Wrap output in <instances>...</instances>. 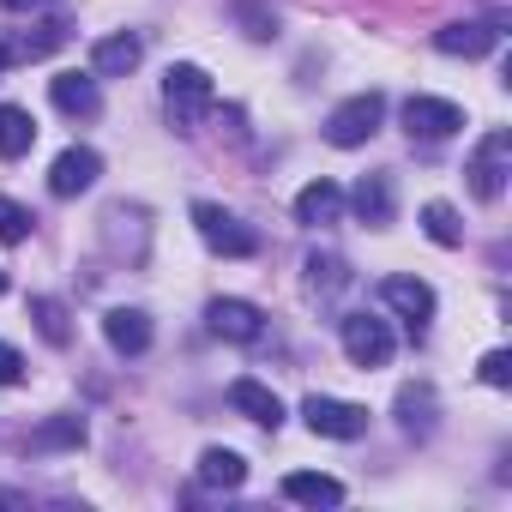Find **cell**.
<instances>
[{
  "mask_svg": "<svg viewBox=\"0 0 512 512\" xmlns=\"http://www.w3.org/2000/svg\"><path fill=\"white\" fill-rule=\"evenodd\" d=\"M7 13H31V7H43V0H0Z\"/></svg>",
  "mask_w": 512,
  "mask_h": 512,
  "instance_id": "f546056e",
  "label": "cell"
},
{
  "mask_svg": "<svg viewBox=\"0 0 512 512\" xmlns=\"http://www.w3.org/2000/svg\"><path fill=\"white\" fill-rule=\"evenodd\" d=\"M344 217V187L338 181H308L302 193H296V223H308V229H326V223H338Z\"/></svg>",
  "mask_w": 512,
  "mask_h": 512,
  "instance_id": "5bb4252c",
  "label": "cell"
},
{
  "mask_svg": "<svg viewBox=\"0 0 512 512\" xmlns=\"http://www.w3.org/2000/svg\"><path fill=\"white\" fill-rule=\"evenodd\" d=\"M25 380V356L13 344H0V386H19Z\"/></svg>",
  "mask_w": 512,
  "mask_h": 512,
  "instance_id": "83f0119b",
  "label": "cell"
},
{
  "mask_svg": "<svg viewBox=\"0 0 512 512\" xmlns=\"http://www.w3.org/2000/svg\"><path fill=\"white\" fill-rule=\"evenodd\" d=\"M199 482L205 488H241L247 482V458L229 452V446H205L199 452Z\"/></svg>",
  "mask_w": 512,
  "mask_h": 512,
  "instance_id": "ffe728a7",
  "label": "cell"
},
{
  "mask_svg": "<svg viewBox=\"0 0 512 512\" xmlns=\"http://www.w3.org/2000/svg\"><path fill=\"white\" fill-rule=\"evenodd\" d=\"M229 404H235L247 422L272 428V434L284 428V404H278V392H272V386H260V380H235V386H229Z\"/></svg>",
  "mask_w": 512,
  "mask_h": 512,
  "instance_id": "9a60e30c",
  "label": "cell"
},
{
  "mask_svg": "<svg viewBox=\"0 0 512 512\" xmlns=\"http://www.w3.org/2000/svg\"><path fill=\"white\" fill-rule=\"evenodd\" d=\"M49 97H55V109L73 115V121H91V115L103 109V91H97L91 73H61V79L49 85Z\"/></svg>",
  "mask_w": 512,
  "mask_h": 512,
  "instance_id": "2e32d148",
  "label": "cell"
},
{
  "mask_svg": "<svg viewBox=\"0 0 512 512\" xmlns=\"http://www.w3.org/2000/svg\"><path fill=\"white\" fill-rule=\"evenodd\" d=\"M25 446H31V452H79V446H85V416L61 410V416H49L43 428H31Z\"/></svg>",
  "mask_w": 512,
  "mask_h": 512,
  "instance_id": "d6986e66",
  "label": "cell"
},
{
  "mask_svg": "<svg viewBox=\"0 0 512 512\" xmlns=\"http://www.w3.org/2000/svg\"><path fill=\"white\" fill-rule=\"evenodd\" d=\"M494 43H500V31H494V25H482V19L434 31V49H440V55H464V61H482V55H488Z\"/></svg>",
  "mask_w": 512,
  "mask_h": 512,
  "instance_id": "e0dca14e",
  "label": "cell"
},
{
  "mask_svg": "<svg viewBox=\"0 0 512 512\" xmlns=\"http://www.w3.org/2000/svg\"><path fill=\"white\" fill-rule=\"evenodd\" d=\"M7 61H13V49H7V43H0V67H7Z\"/></svg>",
  "mask_w": 512,
  "mask_h": 512,
  "instance_id": "4dcf8cb0",
  "label": "cell"
},
{
  "mask_svg": "<svg viewBox=\"0 0 512 512\" xmlns=\"http://www.w3.org/2000/svg\"><path fill=\"white\" fill-rule=\"evenodd\" d=\"M31 320H37V332H43V344H55V350H67V344H73V326H67V308H61L55 296H31Z\"/></svg>",
  "mask_w": 512,
  "mask_h": 512,
  "instance_id": "d4e9b609",
  "label": "cell"
},
{
  "mask_svg": "<svg viewBox=\"0 0 512 512\" xmlns=\"http://www.w3.org/2000/svg\"><path fill=\"white\" fill-rule=\"evenodd\" d=\"M31 229H37V217H31L19 199H7V193H0V241H7V247H19V241H31Z\"/></svg>",
  "mask_w": 512,
  "mask_h": 512,
  "instance_id": "484cf974",
  "label": "cell"
},
{
  "mask_svg": "<svg viewBox=\"0 0 512 512\" xmlns=\"http://www.w3.org/2000/svg\"><path fill=\"white\" fill-rule=\"evenodd\" d=\"M193 229H199V241H205L211 253H223V260H253V253H260V235H253L235 211L211 205V199L193 205Z\"/></svg>",
  "mask_w": 512,
  "mask_h": 512,
  "instance_id": "7a4b0ae2",
  "label": "cell"
},
{
  "mask_svg": "<svg viewBox=\"0 0 512 512\" xmlns=\"http://www.w3.org/2000/svg\"><path fill=\"white\" fill-rule=\"evenodd\" d=\"M344 205H350L368 229H386V223L398 217V187H392V175H362V181L344 193Z\"/></svg>",
  "mask_w": 512,
  "mask_h": 512,
  "instance_id": "8fae6325",
  "label": "cell"
},
{
  "mask_svg": "<svg viewBox=\"0 0 512 512\" xmlns=\"http://www.w3.org/2000/svg\"><path fill=\"white\" fill-rule=\"evenodd\" d=\"M284 500H296V506H338L344 500V482L326 476V470H290L284 476Z\"/></svg>",
  "mask_w": 512,
  "mask_h": 512,
  "instance_id": "ac0fdd59",
  "label": "cell"
},
{
  "mask_svg": "<svg viewBox=\"0 0 512 512\" xmlns=\"http://www.w3.org/2000/svg\"><path fill=\"white\" fill-rule=\"evenodd\" d=\"M302 416H308V428L326 434V440H362V434H368V410L350 404V398H326V392H314V398L302 404Z\"/></svg>",
  "mask_w": 512,
  "mask_h": 512,
  "instance_id": "52a82bcc",
  "label": "cell"
},
{
  "mask_svg": "<svg viewBox=\"0 0 512 512\" xmlns=\"http://www.w3.org/2000/svg\"><path fill=\"white\" fill-rule=\"evenodd\" d=\"M458 127H464V109H458L452 97L416 91V97L404 103V133H410V139H428V145H434V139H452Z\"/></svg>",
  "mask_w": 512,
  "mask_h": 512,
  "instance_id": "8992f818",
  "label": "cell"
},
{
  "mask_svg": "<svg viewBox=\"0 0 512 512\" xmlns=\"http://www.w3.org/2000/svg\"><path fill=\"white\" fill-rule=\"evenodd\" d=\"M205 326H211L217 338H229V344H260L266 314L253 308V302H241V296H217V302L205 308Z\"/></svg>",
  "mask_w": 512,
  "mask_h": 512,
  "instance_id": "9c48e42d",
  "label": "cell"
},
{
  "mask_svg": "<svg viewBox=\"0 0 512 512\" xmlns=\"http://www.w3.org/2000/svg\"><path fill=\"white\" fill-rule=\"evenodd\" d=\"M0 296H7V272H0Z\"/></svg>",
  "mask_w": 512,
  "mask_h": 512,
  "instance_id": "1f68e13d",
  "label": "cell"
},
{
  "mask_svg": "<svg viewBox=\"0 0 512 512\" xmlns=\"http://www.w3.org/2000/svg\"><path fill=\"white\" fill-rule=\"evenodd\" d=\"M37 145V121H31V109H19V103H0V157H25Z\"/></svg>",
  "mask_w": 512,
  "mask_h": 512,
  "instance_id": "44dd1931",
  "label": "cell"
},
{
  "mask_svg": "<svg viewBox=\"0 0 512 512\" xmlns=\"http://www.w3.org/2000/svg\"><path fill=\"white\" fill-rule=\"evenodd\" d=\"M422 235H428L434 247H458V241H464V223H458V211H452L446 199H428V205H422Z\"/></svg>",
  "mask_w": 512,
  "mask_h": 512,
  "instance_id": "cb8c5ba5",
  "label": "cell"
},
{
  "mask_svg": "<svg viewBox=\"0 0 512 512\" xmlns=\"http://www.w3.org/2000/svg\"><path fill=\"white\" fill-rule=\"evenodd\" d=\"M211 103H217V85H211L205 67L175 61V67L163 73V109H169V121H175L181 133H193V127L211 115Z\"/></svg>",
  "mask_w": 512,
  "mask_h": 512,
  "instance_id": "6da1fadb",
  "label": "cell"
},
{
  "mask_svg": "<svg viewBox=\"0 0 512 512\" xmlns=\"http://www.w3.org/2000/svg\"><path fill=\"white\" fill-rule=\"evenodd\" d=\"M241 19H247V25H253V31H247V37H260V43H266V37H272V31H278V19H272V13H260V7H241Z\"/></svg>",
  "mask_w": 512,
  "mask_h": 512,
  "instance_id": "f1b7e54d",
  "label": "cell"
},
{
  "mask_svg": "<svg viewBox=\"0 0 512 512\" xmlns=\"http://www.w3.org/2000/svg\"><path fill=\"white\" fill-rule=\"evenodd\" d=\"M97 175H103V157H97L91 145H67V151L55 157V169H49V193H55V199H79V193L97 187Z\"/></svg>",
  "mask_w": 512,
  "mask_h": 512,
  "instance_id": "30bf717a",
  "label": "cell"
},
{
  "mask_svg": "<svg viewBox=\"0 0 512 512\" xmlns=\"http://www.w3.org/2000/svg\"><path fill=\"white\" fill-rule=\"evenodd\" d=\"M464 175H470V193L494 205V199L506 193V175H512V133H506V127L482 133V145H476V157L464 163Z\"/></svg>",
  "mask_w": 512,
  "mask_h": 512,
  "instance_id": "277c9868",
  "label": "cell"
},
{
  "mask_svg": "<svg viewBox=\"0 0 512 512\" xmlns=\"http://www.w3.org/2000/svg\"><path fill=\"white\" fill-rule=\"evenodd\" d=\"M103 338H109V350H121V356H145V350H151V314H145V308H109V314H103Z\"/></svg>",
  "mask_w": 512,
  "mask_h": 512,
  "instance_id": "4fadbf2b",
  "label": "cell"
},
{
  "mask_svg": "<svg viewBox=\"0 0 512 512\" xmlns=\"http://www.w3.org/2000/svg\"><path fill=\"white\" fill-rule=\"evenodd\" d=\"M139 61H145V43L133 31H115V37H103L91 49V73L97 79H127V73H139Z\"/></svg>",
  "mask_w": 512,
  "mask_h": 512,
  "instance_id": "7c38bea8",
  "label": "cell"
},
{
  "mask_svg": "<svg viewBox=\"0 0 512 512\" xmlns=\"http://www.w3.org/2000/svg\"><path fill=\"white\" fill-rule=\"evenodd\" d=\"M380 121H386V97H380V91H356V97H344V103L326 115V139H332L338 151H356V145H368V139L380 133Z\"/></svg>",
  "mask_w": 512,
  "mask_h": 512,
  "instance_id": "3957f363",
  "label": "cell"
},
{
  "mask_svg": "<svg viewBox=\"0 0 512 512\" xmlns=\"http://www.w3.org/2000/svg\"><path fill=\"white\" fill-rule=\"evenodd\" d=\"M398 422H404V434H434V386H404L398 392Z\"/></svg>",
  "mask_w": 512,
  "mask_h": 512,
  "instance_id": "603a6c76",
  "label": "cell"
},
{
  "mask_svg": "<svg viewBox=\"0 0 512 512\" xmlns=\"http://www.w3.org/2000/svg\"><path fill=\"white\" fill-rule=\"evenodd\" d=\"M380 302H386L392 314H404L410 338H422V332H428V320H434V290H428L422 278H410V272L386 278V284H380Z\"/></svg>",
  "mask_w": 512,
  "mask_h": 512,
  "instance_id": "ba28073f",
  "label": "cell"
},
{
  "mask_svg": "<svg viewBox=\"0 0 512 512\" xmlns=\"http://www.w3.org/2000/svg\"><path fill=\"white\" fill-rule=\"evenodd\" d=\"M338 338H344V356L356 368H386L392 362V326L374 320V314H344L338 320Z\"/></svg>",
  "mask_w": 512,
  "mask_h": 512,
  "instance_id": "5b68a950",
  "label": "cell"
},
{
  "mask_svg": "<svg viewBox=\"0 0 512 512\" xmlns=\"http://www.w3.org/2000/svg\"><path fill=\"white\" fill-rule=\"evenodd\" d=\"M308 296H320V302H332L338 290H350V266L338 260V253H308Z\"/></svg>",
  "mask_w": 512,
  "mask_h": 512,
  "instance_id": "7402d4cb",
  "label": "cell"
},
{
  "mask_svg": "<svg viewBox=\"0 0 512 512\" xmlns=\"http://www.w3.org/2000/svg\"><path fill=\"white\" fill-rule=\"evenodd\" d=\"M476 374H482V386H500V392H506V386H512V356H506V350H488Z\"/></svg>",
  "mask_w": 512,
  "mask_h": 512,
  "instance_id": "4316f807",
  "label": "cell"
}]
</instances>
